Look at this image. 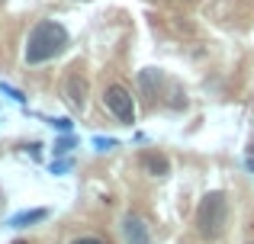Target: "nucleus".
Returning <instances> with one entry per match:
<instances>
[{
  "label": "nucleus",
  "mask_w": 254,
  "mask_h": 244,
  "mask_svg": "<svg viewBox=\"0 0 254 244\" xmlns=\"http://www.w3.org/2000/svg\"><path fill=\"white\" fill-rule=\"evenodd\" d=\"M64 49H68V29L62 23H55V19H42V23H36V29L26 39V64L52 61Z\"/></svg>",
  "instance_id": "f257e3e1"
},
{
  "label": "nucleus",
  "mask_w": 254,
  "mask_h": 244,
  "mask_svg": "<svg viewBox=\"0 0 254 244\" xmlns=\"http://www.w3.org/2000/svg\"><path fill=\"white\" fill-rule=\"evenodd\" d=\"M225 219H229V202H225V193L212 190L199 199V209H196V232L203 235L206 241H216L222 238L225 232Z\"/></svg>",
  "instance_id": "f03ea898"
},
{
  "label": "nucleus",
  "mask_w": 254,
  "mask_h": 244,
  "mask_svg": "<svg viewBox=\"0 0 254 244\" xmlns=\"http://www.w3.org/2000/svg\"><path fill=\"white\" fill-rule=\"evenodd\" d=\"M103 100H106V109H110V113L116 116L123 125L135 122V103H132V97H129V90H126V87L113 84V87L103 94Z\"/></svg>",
  "instance_id": "7ed1b4c3"
},
{
  "label": "nucleus",
  "mask_w": 254,
  "mask_h": 244,
  "mask_svg": "<svg viewBox=\"0 0 254 244\" xmlns=\"http://www.w3.org/2000/svg\"><path fill=\"white\" fill-rule=\"evenodd\" d=\"M123 235H126V244H151V232L145 225L142 215H126L123 219Z\"/></svg>",
  "instance_id": "20e7f679"
},
{
  "label": "nucleus",
  "mask_w": 254,
  "mask_h": 244,
  "mask_svg": "<svg viewBox=\"0 0 254 244\" xmlns=\"http://www.w3.org/2000/svg\"><path fill=\"white\" fill-rule=\"evenodd\" d=\"M68 100H71V106H77V109L87 103V81H84L81 74H71L68 77Z\"/></svg>",
  "instance_id": "39448f33"
},
{
  "label": "nucleus",
  "mask_w": 254,
  "mask_h": 244,
  "mask_svg": "<svg viewBox=\"0 0 254 244\" xmlns=\"http://www.w3.org/2000/svg\"><path fill=\"white\" fill-rule=\"evenodd\" d=\"M142 167L155 177H164L171 170V164H168V157H161V154H142Z\"/></svg>",
  "instance_id": "423d86ee"
},
{
  "label": "nucleus",
  "mask_w": 254,
  "mask_h": 244,
  "mask_svg": "<svg viewBox=\"0 0 254 244\" xmlns=\"http://www.w3.org/2000/svg\"><path fill=\"white\" fill-rule=\"evenodd\" d=\"M42 219H49V212L45 209H29V212H16L10 219V225L13 228H26V225H32V222H42Z\"/></svg>",
  "instance_id": "0eeeda50"
},
{
  "label": "nucleus",
  "mask_w": 254,
  "mask_h": 244,
  "mask_svg": "<svg viewBox=\"0 0 254 244\" xmlns=\"http://www.w3.org/2000/svg\"><path fill=\"white\" fill-rule=\"evenodd\" d=\"M158 81H161V74H158V71H142V74H138V84H142V90H145V94H148V97H155V84Z\"/></svg>",
  "instance_id": "6e6552de"
},
{
  "label": "nucleus",
  "mask_w": 254,
  "mask_h": 244,
  "mask_svg": "<svg viewBox=\"0 0 254 244\" xmlns=\"http://www.w3.org/2000/svg\"><path fill=\"white\" fill-rule=\"evenodd\" d=\"M71 148H74V142H71V138H62V142L55 145V154H68Z\"/></svg>",
  "instance_id": "1a4fd4ad"
},
{
  "label": "nucleus",
  "mask_w": 254,
  "mask_h": 244,
  "mask_svg": "<svg viewBox=\"0 0 254 244\" xmlns=\"http://www.w3.org/2000/svg\"><path fill=\"white\" fill-rule=\"evenodd\" d=\"M93 145H97L100 151H106V148H116V142H113V138H93Z\"/></svg>",
  "instance_id": "9d476101"
},
{
  "label": "nucleus",
  "mask_w": 254,
  "mask_h": 244,
  "mask_svg": "<svg viewBox=\"0 0 254 244\" xmlns=\"http://www.w3.org/2000/svg\"><path fill=\"white\" fill-rule=\"evenodd\" d=\"M71 244H106V241H100V238H93V235H84V238H74Z\"/></svg>",
  "instance_id": "9b49d317"
},
{
  "label": "nucleus",
  "mask_w": 254,
  "mask_h": 244,
  "mask_svg": "<svg viewBox=\"0 0 254 244\" xmlns=\"http://www.w3.org/2000/svg\"><path fill=\"white\" fill-rule=\"evenodd\" d=\"M3 94H6V97H13V100H16V103H23V100H26V97L19 94L16 87H3Z\"/></svg>",
  "instance_id": "f8f14e48"
},
{
  "label": "nucleus",
  "mask_w": 254,
  "mask_h": 244,
  "mask_svg": "<svg viewBox=\"0 0 254 244\" xmlns=\"http://www.w3.org/2000/svg\"><path fill=\"white\" fill-rule=\"evenodd\" d=\"M52 125H55V129H62V132H71V119H55Z\"/></svg>",
  "instance_id": "ddd939ff"
},
{
  "label": "nucleus",
  "mask_w": 254,
  "mask_h": 244,
  "mask_svg": "<svg viewBox=\"0 0 254 244\" xmlns=\"http://www.w3.org/2000/svg\"><path fill=\"white\" fill-rule=\"evenodd\" d=\"M62 170H68V161H58V164H52V174H62Z\"/></svg>",
  "instance_id": "4468645a"
},
{
  "label": "nucleus",
  "mask_w": 254,
  "mask_h": 244,
  "mask_svg": "<svg viewBox=\"0 0 254 244\" xmlns=\"http://www.w3.org/2000/svg\"><path fill=\"white\" fill-rule=\"evenodd\" d=\"M13 244H26V241H13Z\"/></svg>",
  "instance_id": "2eb2a0df"
}]
</instances>
